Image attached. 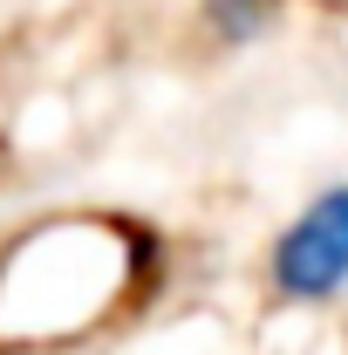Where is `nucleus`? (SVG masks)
<instances>
[{"label":"nucleus","instance_id":"obj_2","mask_svg":"<svg viewBox=\"0 0 348 355\" xmlns=\"http://www.w3.org/2000/svg\"><path fill=\"white\" fill-rule=\"evenodd\" d=\"M266 7H273V0H205V21H212L225 42H239V35H253L266 21Z\"/></svg>","mask_w":348,"mask_h":355},{"label":"nucleus","instance_id":"obj_1","mask_svg":"<svg viewBox=\"0 0 348 355\" xmlns=\"http://www.w3.org/2000/svg\"><path fill=\"white\" fill-rule=\"evenodd\" d=\"M266 273L287 301H335L348 287V184H328L301 219L273 239Z\"/></svg>","mask_w":348,"mask_h":355}]
</instances>
